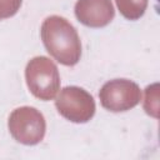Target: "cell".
Returning a JSON list of instances; mask_svg holds the SVG:
<instances>
[{
    "mask_svg": "<svg viewBox=\"0 0 160 160\" xmlns=\"http://www.w3.org/2000/svg\"><path fill=\"white\" fill-rule=\"evenodd\" d=\"M41 39L48 52L60 64L72 66L80 60V38L65 18L58 15L46 18L41 25Z\"/></svg>",
    "mask_w": 160,
    "mask_h": 160,
    "instance_id": "6da1fadb",
    "label": "cell"
},
{
    "mask_svg": "<svg viewBox=\"0 0 160 160\" xmlns=\"http://www.w3.org/2000/svg\"><path fill=\"white\" fill-rule=\"evenodd\" d=\"M29 90L40 100H51L60 88V76L56 65L45 56L31 59L25 69Z\"/></svg>",
    "mask_w": 160,
    "mask_h": 160,
    "instance_id": "7a4b0ae2",
    "label": "cell"
},
{
    "mask_svg": "<svg viewBox=\"0 0 160 160\" xmlns=\"http://www.w3.org/2000/svg\"><path fill=\"white\" fill-rule=\"evenodd\" d=\"M8 126L12 138L24 145H35L40 142L46 130L44 115L31 106L15 109L9 116Z\"/></svg>",
    "mask_w": 160,
    "mask_h": 160,
    "instance_id": "3957f363",
    "label": "cell"
},
{
    "mask_svg": "<svg viewBox=\"0 0 160 160\" xmlns=\"http://www.w3.org/2000/svg\"><path fill=\"white\" fill-rule=\"evenodd\" d=\"M55 105L59 114L72 122H86L95 114V101L92 96L78 86L62 89Z\"/></svg>",
    "mask_w": 160,
    "mask_h": 160,
    "instance_id": "277c9868",
    "label": "cell"
},
{
    "mask_svg": "<svg viewBox=\"0 0 160 160\" xmlns=\"http://www.w3.org/2000/svg\"><path fill=\"white\" fill-rule=\"evenodd\" d=\"M101 105L109 111L120 112L136 106L141 100L140 88L126 79L110 80L99 92Z\"/></svg>",
    "mask_w": 160,
    "mask_h": 160,
    "instance_id": "5b68a950",
    "label": "cell"
},
{
    "mask_svg": "<svg viewBox=\"0 0 160 160\" xmlns=\"http://www.w3.org/2000/svg\"><path fill=\"white\" fill-rule=\"evenodd\" d=\"M75 15L86 26L102 28L114 19L115 10L111 0H78Z\"/></svg>",
    "mask_w": 160,
    "mask_h": 160,
    "instance_id": "8992f818",
    "label": "cell"
},
{
    "mask_svg": "<svg viewBox=\"0 0 160 160\" xmlns=\"http://www.w3.org/2000/svg\"><path fill=\"white\" fill-rule=\"evenodd\" d=\"M121 15L129 20H136L144 15L148 0H115Z\"/></svg>",
    "mask_w": 160,
    "mask_h": 160,
    "instance_id": "52a82bcc",
    "label": "cell"
},
{
    "mask_svg": "<svg viewBox=\"0 0 160 160\" xmlns=\"http://www.w3.org/2000/svg\"><path fill=\"white\" fill-rule=\"evenodd\" d=\"M144 109L149 115L154 118L159 116V85L158 84H152L146 88Z\"/></svg>",
    "mask_w": 160,
    "mask_h": 160,
    "instance_id": "ba28073f",
    "label": "cell"
},
{
    "mask_svg": "<svg viewBox=\"0 0 160 160\" xmlns=\"http://www.w3.org/2000/svg\"><path fill=\"white\" fill-rule=\"evenodd\" d=\"M22 0H0V20L8 19L18 12Z\"/></svg>",
    "mask_w": 160,
    "mask_h": 160,
    "instance_id": "9c48e42d",
    "label": "cell"
}]
</instances>
